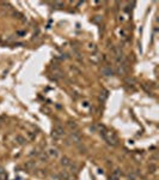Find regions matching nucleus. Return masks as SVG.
Masks as SVG:
<instances>
[{
    "instance_id": "4",
    "label": "nucleus",
    "mask_w": 159,
    "mask_h": 180,
    "mask_svg": "<svg viewBox=\"0 0 159 180\" xmlns=\"http://www.w3.org/2000/svg\"><path fill=\"white\" fill-rule=\"evenodd\" d=\"M70 139L73 142L74 144H77V145L82 144V136H80V133L78 132V131H72V132H71Z\"/></svg>"
},
{
    "instance_id": "27",
    "label": "nucleus",
    "mask_w": 159,
    "mask_h": 180,
    "mask_svg": "<svg viewBox=\"0 0 159 180\" xmlns=\"http://www.w3.org/2000/svg\"><path fill=\"white\" fill-rule=\"evenodd\" d=\"M110 180H118L117 178H114V176H110Z\"/></svg>"
},
{
    "instance_id": "18",
    "label": "nucleus",
    "mask_w": 159,
    "mask_h": 180,
    "mask_svg": "<svg viewBox=\"0 0 159 180\" xmlns=\"http://www.w3.org/2000/svg\"><path fill=\"white\" fill-rule=\"evenodd\" d=\"M0 180H7V172L4 168H0Z\"/></svg>"
},
{
    "instance_id": "2",
    "label": "nucleus",
    "mask_w": 159,
    "mask_h": 180,
    "mask_svg": "<svg viewBox=\"0 0 159 180\" xmlns=\"http://www.w3.org/2000/svg\"><path fill=\"white\" fill-rule=\"evenodd\" d=\"M65 134H66V132H65V129H63V126L61 124H56L54 126L53 131H51V137L54 138V139H60Z\"/></svg>"
},
{
    "instance_id": "13",
    "label": "nucleus",
    "mask_w": 159,
    "mask_h": 180,
    "mask_svg": "<svg viewBox=\"0 0 159 180\" xmlns=\"http://www.w3.org/2000/svg\"><path fill=\"white\" fill-rule=\"evenodd\" d=\"M68 168H70V173H71V174H73V173H74V174H77L78 169H79V168H78V164L74 163V162H71V164L68 166Z\"/></svg>"
},
{
    "instance_id": "24",
    "label": "nucleus",
    "mask_w": 159,
    "mask_h": 180,
    "mask_svg": "<svg viewBox=\"0 0 159 180\" xmlns=\"http://www.w3.org/2000/svg\"><path fill=\"white\" fill-rule=\"evenodd\" d=\"M82 106L84 107V108H90V102L87 101V100H85V101H83Z\"/></svg>"
},
{
    "instance_id": "11",
    "label": "nucleus",
    "mask_w": 159,
    "mask_h": 180,
    "mask_svg": "<svg viewBox=\"0 0 159 180\" xmlns=\"http://www.w3.org/2000/svg\"><path fill=\"white\" fill-rule=\"evenodd\" d=\"M71 159L70 157H67V156H63V157H61V161H60V163H61V166L62 167H65V168H68V166L71 164Z\"/></svg>"
},
{
    "instance_id": "26",
    "label": "nucleus",
    "mask_w": 159,
    "mask_h": 180,
    "mask_svg": "<svg viewBox=\"0 0 159 180\" xmlns=\"http://www.w3.org/2000/svg\"><path fill=\"white\" fill-rule=\"evenodd\" d=\"M132 5H134V3H132V4H130V6H132ZM130 8H132V7H130ZM130 8H129V5H128V6H127V8H126V12H129V11H130Z\"/></svg>"
},
{
    "instance_id": "12",
    "label": "nucleus",
    "mask_w": 159,
    "mask_h": 180,
    "mask_svg": "<svg viewBox=\"0 0 159 180\" xmlns=\"http://www.w3.org/2000/svg\"><path fill=\"white\" fill-rule=\"evenodd\" d=\"M53 74H54V77L55 78H62L63 77V73H62V71L59 69L58 66H55V67H53Z\"/></svg>"
},
{
    "instance_id": "15",
    "label": "nucleus",
    "mask_w": 159,
    "mask_h": 180,
    "mask_svg": "<svg viewBox=\"0 0 159 180\" xmlns=\"http://www.w3.org/2000/svg\"><path fill=\"white\" fill-rule=\"evenodd\" d=\"M90 60H91V63H93V64H98L99 60H101V57L98 54H92L90 57Z\"/></svg>"
},
{
    "instance_id": "20",
    "label": "nucleus",
    "mask_w": 159,
    "mask_h": 180,
    "mask_svg": "<svg viewBox=\"0 0 159 180\" xmlns=\"http://www.w3.org/2000/svg\"><path fill=\"white\" fill-rule=\"evenodd\" d=\"M155 171H157V164L151 163L148 166V172L150 173H155Z\"/></svg>"
},
{
    "instance_id": "7",
    "label": "nucleus",
    "mask_w": 159,
    "mask_h": 180,
    "mask_svg": "<svg viewBox=\"0 0 159 180\" xmlns=\"http://www.w3.org/2000/svg\"><path fill=\"white\" fill-rule=\"evenodd\" d=\"M102 74L105 76V77H110V76L114 74V70L110 66H104L102 67Z\"/></svg>"
},
{
    "instance_id": "25",
    "label": "nucleus",
    "mask_w": 159,
    "mask_h": 180,
    "mask_svg": "<svg viewBox=\"0 0 159 180\" xmlns=\"http://www.w3.org/2000/svg\"><path fill=\"white\" fill-rule=\"evenodd\" d=\"M93 22H96V23H97V22H99V20H102V17L101 16H96L95 17V18H93Z\"/></svg>"
},
{
    "instance_id": "1",
    "label": "nucleus",
    "mask_w": 159,
    "mask_h": 180,
    "mask_svg": "<svg viewBox=\"0 0 159 180\" xmlns=\"http://www.w3.org/2000/svg\"><path fill=\"white\" fill-rule=\"evenodd\" d=\"M101 133V136L103 137V139H104L107 143H108L109 145H111V147H116L117 143H118V138H117L116 133L113 132V131H109V130H103Z\"/></svg>"
},
{
    "instance_id": "19",
    "label": "nucleus",
    "mask_w": 159,
    "mask_h": 180,
    "mask_svg": "<svg viewBox=\"0 0 159 180\" xmlns=\"http://www.w3.org/2000/svg\"><path fill=\"white\" fill-rule=\"evenodd\" d=\"M26 136H28V139H30V141H34V139H36V133L32 132V131H29V132H26Z\"/></svg>"
},
{
    "instance_id": "16",
    "label": "nucleus",
    "mask_w": 159,
    "mask_h": 180,
    "mask_svg": "<svg viewBox=\"0 0 159 180\" xmlns=\"http://www.w3.org/2000/svg\"><path fill=\"white\" fill-rule=\"evenodd\" d=\"M36 167V162L35 161H29V162H26L25 163V168L29 169V171H31V169H35Z\"/></svg>"
},
{
    "instance_id": "3",
    "label": "nucleus",
    "mask_w": 159,
    "mask_h": 180,
    "mask_svg": "<svg viewBox=\"0 0 159 180\" xmlns=\"http://www.w3.org/2000/svg\"><path fill=\"white\" fill-rule=\"evenodd\" d=\"M128 71V64H123V65H116L115 66V70H114V73L118 74V76H124Z\"/></svg>"
},
{
    "instance_id": "5",
    "label": "nucleus",
    "mask_w": 159,
    "mask_h": 180,
    "mask_svg": "<svg viewBox=\"0 0 159 180\" xmlns=\"http://www.w3.org/2000/svg\"><path fill=\"white\" fill-rule=\"evenodd\" d=\"M46 153L49 159H56L59 156V150L56 148H54V147H49V148L47 149Z\"/></svg>"
},
{
    "instance_id": "21",
    "label": "nucleus",
    "mask_w": 159,
    "mask_h": 180,
    "mask_svg": "<svg viewBox=\"0 0 159 180\" xmlns=\"http://www.w3.org/2000/svg\"><path fill=\"white\" fill-rule=\"evenodd\" d=\"M87 48H89V49H92L93 52L97 51V47H96V44H95V43H89V44H87Z\"/></svg>"
},
{
    "instance_id": "8",
    "label": "nucleus",
    "mask_w": 159,
    "mask_h": 180,
    "mask_svg": "<svg viewBox=\"0 0 159 180\" xmlns=\"http://www.w3.org/2000/svg\"><path fill=\"white\" fill-rule=\"evenodd\" d=\"M15 142H16V144H18V145H25V143H26V138L23 137L22 134H17L15 137Z\"/></svg>"
},
{
    "instance_id": "23",
    "label": "nucleus",
    "mask_w": 159,
    "mask_h": 180,
    "mask_svg": "<svg viewBox=\"0 0 159 180\" xmlns=\"http://www.w3.org/2000/svg\"><path fill=\"white\" fill-rule=\"evenodd\" d=\"M126 82L128 83L129 85H134V83H135V79H134V78H127V79H126Z\"/></svg>"
},
{
    "instance_id": "14",
    "label": "nucleus",
    "mask_w": 159,
    "mask_h": 180,
    "mask_svg": "<svg viewBox=\"0 0 159 180\" xmlns=\"http://www.w3.org/2000/svg\"><path fill=\"white\" fill-rule=\"evenodd\" d=\"M108 95H109L108 91H107V90H103L101 94H99V97H98V98H99V101H101V102H104L105 100L108 98Z\"/></svg>"
},
{
    "instance_id": "6",
    "label": "nucleus",
    "mask_w": 159,
    "mask_h": 180,
    "mask_svg": "<svg viewBox=\"0 0 159 180\" xmlns=\"http://www.w3.org/2000/svg\"><path fill=\"white\" fill-rule=\"evenodd\" d=\"M59 179L60 180H74V178L68 171H61V172L59 173Z\"/></svg>"
},
{
    "instance_id": "22",
    "label": "nucleus",
    "mask_w": 159,
    "mask_h": 180,
    "mask_svg": "<svg viewBox=\"0 0 159 180\" xmlns=\"http://www.w3.org/2000/svg\"><path fill=\"white\" fill-rule=\"evenodd\" d=\"M127 176H128L129 180H135V174H134L133 172H129L128 174H127Z\"/></svg>"
},
{
    "instance_id": "17",
    "label": "nucleus",
    "mask_w": 159,
    "mask_h": 180,
    "mask_svg": "<svg viewBox=\"0 0 159 180\" xmlns=\"http://www.w3.org/2000/svg\"><path fill=\"white\" fill-rule=\"evenodd\" d=\"M121 175H122V172H121V169H118V168L114 169L113 174H111V176H114V178H117V179H120Z\"/></svg>"
},
{
    "instance_id": "9",
    "label": "nucleus",
    "mask_w": 159,
    "mask_h": 180,
    "mask_svg": "<svg viewBox=\"0 0 159 180\" xmlns=\"http://www.w3.org/2000/svg\"><path fill=\"white\" fill-rule=\"evenodd\" d=\"M67 126H68V129H70L71 131H78V129H79L78 122L74 121V120H70V121H67Z\"/></svg>"
},
{
    "instance_id": "10",
    "label": "nucleus",
    "mask_w": 159,
    "mask_h": 180,
    "mask_svg": "<svg viewBox=\"0 0 159 180\" xmlns=\"http://www.w3.org/2000/svg\"><path fill=\"white\" fill-rule=\"evenodd\" d=\"M37 157H38V161H39V162H43V163L48 162V160H49V157H48V155H47L46 151H42V153H39L38 155H37Z\"/></svg>"
}]
</instances>
